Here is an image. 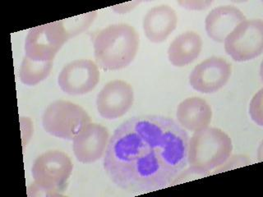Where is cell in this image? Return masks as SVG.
<instances>
[{"label":"cell","mask_w":263,"mask_h":197,"mask_svg":"<svg viewBox=\"0 0 263 197\" xmlns=\"http://www.w3.org/2000/svg\"><path fill=\"white\" fill-rule=\"evenodd\" d=\"M189 142L187 131L171 117H132L109 138L104 168L123 191H159L175 183L187 167Z\"/></svg>","instance_id":"obj_1"},{"label":"cell","mask_w":263,"mask_h":197,"mask_svg":"<svg viewBox=\"0 0 263 197\" xmlns=\"http://www.w3.org/2000/svg\"><path fill=\"white\" fill-rule=\"evenodd\" d=\"M139 43V35L131 25H109L99 31L95 37L97 64L105 71L127 68L135 58Z\"/></svg>","instance_id":"obj_2"},{"label":"cell","mask_w":263,"mask_h":197,"mask_svg":"<svg viewBox=\"0 0 263 197\" xmlns=\"http://www.w3.org/2000/svg\"><path fill=\"white\" fill-rule=\"evenodd\" d=\"M232 151V140L221 129L208 127L196 131L189 142V169L204 174L226 164Z\"/></svg>","instance_id":"obj_3"},{"label":"cell","mask_w":263,"mask_h":197,"mask_svg":"<svg viewBox=\"0 0 263 197\" xmlns=\"http://www.w3.org/2000/svg\"><path fill=\"white\" fill-rule=\"evenodd\" d=\"M90 123L91 119L82 107L62 100L51 103L42 116L45 131L65 140H73Z\"/></svg>","instance_id":"obj_4"},{"label":"cell","mask_w":263,"mask_h":197,"mask_svg":"<svg viewBox=\"0 0 263 197\" xmlns=\"http://www.w3.org/2000/svg\"><path fill=\"white\" fill-rule=\"evenodd\" d=\"M73 165L68 154L60 150H49L38 156L31 168L34 183L49 195L64 190L72 174Z\"/></svg>","instance_id":"obj_5"},{"label":"cell","mask_w":263,"mask_h":197,"mask_svg":"<svg viewBox=\"0 0 263 197\" xmlns=\"http://www.w3.org/2000/svg\"><path fill=\"white\" fill-rule=\"evenodd\" d=\"M70 38L63 20L38 26L28 31L25 41V53L35 61H53Z\"/></svg>","instance_id":"obj_6"},{"label":"cell","mask_w":263,"mask_h":197,"mask_svg":"<svg viewBox=\"0 0 263 197\" xmlns=\"http://www.w3.org/2000/svg\"><path fill=\"white\" fill-rule=\"evenodd\" d=\"M224 42L226 53L234 61L254 60L263 51L262 20H245L227 35Z\"/></svg>","instance_id":"obj_7"},{"label":"cell","mask_w":263,"mask_h":197,"mask_svg":"<svg viewBox=\"0 0 263 197\" xmlns=\"http://www.w3.org/2000/svg\"><path fill=\"white\" fill-rule=\"evenodd\" d=\"M100 78L98 66L92 60H77L64 66L58 77V84L66 94L82 95L92 91Z\"/></svg>","instance_id":"obj_8"},{"label":"cell","mask_w":263,"mask_h":197,"mask_svg":"<svg viewBox=\"0 0 263 197\" xmlns=\"http://www.w3.org/2000/svg\"><path fill=\"white\" fill-rule=\"evenodd\" d=\"M232 66L220 57H209L193 68L189 76V84L203 94H212L223 88L230 80Z\"/></svg>","instance_id":"obj_9"},{"label":"cell","mask_w":263,"mask_h":197,"mask_svg":"<svg viewBox=\"0 0 263 197\" xmlns=\"http://www.w3.org/2000/svg\"><path fill=\"white\" fill-rule=\"evenodd\" d=\"M134 101V88L129 83L122 80L111 81L97 95V110L103 119L114 120L127 113Z\"/></svg>","instance_id":"obj_10"},{"label":"cell","mask_w":263,"mask_h":197,"mask_svg":"<svg viewBox=\"0 0 263 197\" xmlns=\"http://www.w3.org/2000/svg\"><path fill=\"white\" fill-rule=\"evenodd\" d=\"M109 142V131L98 123H89L73 139V151L82 164H91L102 158Z\"/></svg>","instance_id":"obj_11"},{"label":"cell","mask_w":263,"mask_h":197,"mask_svg":"<svg viewBox=\"0 0 263 197\" xmlns=\"http://www.w3.org/2000/svg\"><path fill=\"white\" fill-rule=\"evenodd\" d=\"M178 25V16L174 8L167 4L151 8L144 16L143 31L152 43L166 41Z\"/></svg>","instance_id":"obj_12"},{"label":"cell","mask_w":263,"mask_h":197,"mask_svg":"<svg viewBox=\"0 0 263 197\" xmlns=\"http://www.w3.org/2000/svg\"><path fill=\"white\" fill-rule=\"evenodd\" d=\"M245 20L246 16L236 7H217L212 9L205 18V31L211 39L223 43L227 35Z\"/></svg>","instance_id":"obj_13"},{"label":"cell","mask_w":263,"mask_h":197,"mask_svg":"<svg viewBox=\"0 0 263 197\" xmlns=\"http://www.w3.org/2000/svg\"><path fill=\"white\" fill-rule=\"evenodd\" d=\"M176 117L179 125L184 129L198 131L208 127L212 122V107L199 97L187 98L178 106Z\"/></svg>","instance_id":"obj_14"},{"label":"cell","mask_w":263,"mask_h":197,"mask_svg":"<svg viewBox=\"0 0 263 197\" xmlns=\"http://www.w3.org/2000/svg\"><path fill=\"white\" fill-rule=\"evenodd\" d=\"M202 40L197 32L187 31L177 36L168 49V60L175 67H184L199 57Z\"/></svg>","instance_id":"obj_15"},{"label":"cell","mask_w":263,"mask_h":197,"mask_svg":"<svg viewBox=\"0 0 263 197\" xmlns=\"http://www.w3.org/2000/svg\"><path fill=\"white\" fill-rule=\"evenodd\" d=\"M53 65V61H35L25 56L22 62L19 73L21 82L27 86L39 84L40 82L45 80L49 76Z\"/></svg>","instance_id":"obj_16"},{"label":"cell","mask_w":263,"mask_h":197,"mask_svg":"<svg viewBox=\"0 0 263 197\" xmlns=\"http://www.w3.org/2000/svg\"><path fill=\"white\" fill-rule=\"evenodd\" d=\"M97 16V12L95 11L86 14L74 16L72 18L64 19L63 22L70 37L72 38L87 30L90 25L92 24Z\"/></svg>","instance_id":"obj_17"},{"label":"cell","mask_w":263,"mask_h":197,"mask_svg":"<svg viewBox=\"0 0 263 197\" xmlns=\"http://www.w3.org/2000/svg\"><path fill=\"white\" fill-rule=\"evenodd\" d=\"M181 6L183 8H187V9H192V10H201L204 8H208L210 4H212V2H202V1H182L179 2Z\"/></svg>","instance_id":"obj_18"},{"label":"cell","mask_w":263,"mask_h":197,"mask_svg":"<svg viewBox=\"0 0 263 197\" xmlns=\"http://www.w3.org/2000/svg\"><path fill=\"white\" fill-rule=\"evenodd\" d=\"M140 2H129L126 3V4H123L120 5H116V6L113 7V10L116 12H119V13H125V8H134L138 4H139Z\"/></svg>","instance_id":"obj_19"}]
</instances>
